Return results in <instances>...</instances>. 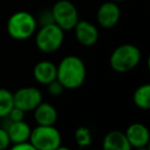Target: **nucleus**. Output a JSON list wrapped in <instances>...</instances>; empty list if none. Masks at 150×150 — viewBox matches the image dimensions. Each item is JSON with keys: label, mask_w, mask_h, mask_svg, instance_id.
<instances>
[{"label": "nucleus", "mask_w": 150, "mask_h": 150, "mask_svg": "<svg viewBox=\"0 0 150 150\" xmlns=\"http://www.w3.org/2000/svg\"><path fill=\"white\" fill-rule=\"evenodd\" d=\"M86 64L76 55L64 56L56 66V80L64 89H76L81 87L86 80Z\"/></svg>", "instance_id": "nucleus-1"}, {"label": "nucleus", "mask_w": 150, "mask_h": 150, "mask_svg": "<svg viewBox=\"0 0 150 150\" xmlns=\"http://www.w3.org/2000/svg\"><path fill=\"white\" fill-rule=\"evenodd\" d=\"M38 27L36 18L27 11H18L7 20V33L14 40H27L32 38Z\"/></svg>", "instance_id": "nucleus-2"}, {"label": "nucleus", "mask_w": 150, "mask_h": 150, "mask_svg": "<svg viewBox=\"0 0 150 150\" xmlns=\"http://www.w3.org/2000/svg\"><path fill=\"white\" fill-rule=\"evenodd\" d=\"M141 57L142 54L137 46L123 43L112 50L109 57V64L116 73H128L137 67Z\"/></svg>", "instance_id": "nucleus-3"}, {"label": "nucleus", "mask_w": 150, "mask_h": 150, "mask_svg": "<svg viewBox=\"0 0 150 150\" xmlns=\"http://www.w3.org/2000/svg\"><path fill=\"white\" fill-rule=\"evenodd\" d=\"M64 30L56 23L42 25L38 32H35V45L42 53L50 54L56 52L63 43Z\"/></svg>", "instance_id": "nucleus-4"}, {"label": "nucleus", "mask_w": 150, "mask_h": 150, "mask_svg": "<svg viewBox=\"0 0 150 150\" xmlns=\"http://www.w3.org/2000/svg\"><path fill=\"white\" fill-rule=\"evenodd\" d=\"M28 141L36 150H55L61 145V134L54 125H38Z\"/></svg>", "instance_id": "nucleus-5"}, {"label": "nucleus", "mask_w": 150, "mask_h": 150, "mask_svg": "<svg viewBox=\"0 0 150 150\" xmlns=\"http://www.w3.org/2000/svg\"><path fill=\"white\" fill-rule=\"evenodd\" d=\"M54 23L61 29L71 30L79 21V11L76 6L69 0H59L50 8Z\"/></svg>", "instance_id": "nucleus-6"}, {"label": "nucleus", "mask_w": 150, "mask_h": 150, "mask_svg": "<svg viewBox=\"0 0 150 150\" xmlns=\"http://www.w3.org/2000/svg\"><path fill=\"white\" fill-rule=\"evenodd\" d=\"M14 107L26 111L34 110L42 102V94L35 87H22L13 93Z\"/></svg>", "instance_id": "nucleus-7"}, {"label": "nucleus", "mask_w": 150, "mask_h": 150, "mask_svg": "<svg viewBox=\"0 0 150 150\" xmlns=\"http://www.w3.org/2000/svg\"><path fill=\"white\" fill-rule=\"evenodd\" d=\"M121 19V8L115 1H105L103 2L96 12L97 23L103 28H112L115 27Z\"/></svg>", "instance_id": "nucleus-8"}, {"label": "nucleus", "mask_w": 150, "mask_h": 150, "mask_svg": "<svg viewBox=\"0 0 150 150\" xmlns=\"http://www.w3.org/2000/svg\"><path fill=\"white\" fill-rule=\"evenodd\" d=\"M75 38L77 42L84 47L94 46L98 40V29L97 27L87 20H79L74 27Z\"/></svg>", "instance_id": "nucleus-9"}, {"label": "nucleus", "mask_w": 150, "mask_h": 150, "mask_svg": "<svg viewBox=\"0 0 150 150\" xmlns=\"http://www.w3.org/2000/svg\"><path fill=\"white\" fill-rule=\"evenodd\" d=\"M129 144L131 148H142L146 146L150 139L149 129L142 123H132L130 124L124 132Z\"/></svg>", "instance_id": "nucleus-10"}, {"label": "nucleus", "mask_w": 150, "mask_h": 150, "mask_svg": "<svg viewBox=\"0 0 150 150\" xmlns=\"http://www.w3.org/2000/svg\"><path fill=\"white\" fill-rule=\"evenodd\" d=\"M7 123L5 125H1L7 130V134L9 136L11 143L16 144V143H22L27 142L30 136V127L25 122V121H18V122H11L7 117H5Z\"/></svg>", "instance_id": "nucleus-11"}, {"label": "nucleus", "mask_w": 150, "mask_h": 150, "mask_svg": "<svg viewBox=\"0 0 150 150\" xmlns=\"http://www.w3.org/2000/svg\"><path fill=\"white\" fill-rule=\"evenodd\" d=\"M33 76L36 82L41 84H48L56 80V66L47 60L38 62L33 68Z\"/></svg>", "instance_id": "nucleus-12"}, {"label": "nucleus", "mask_w": 150, "mask_h": 150, "mask_svg": "<svg viewBox=\"0 0 150 150\" xmlns=\"http://www.w3.org/2000/svg\"><path fill=\"white\" fill-rule=\"evenodd\" d=\"M33 111L38 125H54L57 120V110L50 103L41 102Z\"/></svg>", "instance_id": "nucleus-13"}, {"label": "nucleus", "mask_w": 150, "mask_h": 150, "mask_svg": "<svg viewBox=\"0 0 150 150\" xmlns=\"http://www.w3.org/2000/svg\"><path fill=\"white\" fill-rule=\"evenodd\" d=\"M103 150H131V145L129 144L124 132L120 130L109 131L102 142Z\"/></svg>", "instance_id": "nucleus-14"}, {"label": "nucleus", "mask_w": 150, "mask_h": 150, "mask_svg": "<svg viewBox=\"0 0 150 150\" xmlns=\"http://www.w3.org/2000/svg\"><path fill=\"white\" fill-rule=\"evenodd\" d=\"M134 103L136 107L143 110L150 109V83H145L139 86L135 91L132 96Z\"/></svg>", "instance_id": "nucleus-15"}, {"label": "nucleus", "mask_w": 150, "mask_h": 150, "mask_svg": "<svg viewBox=\"0 0 150 150\" xmlns=\"http://www.w3.org/2000/svg\"><path fill=\"white\" fill-rule=\"evenodd\" d=\"M14 107L13 93L8 89L0 88V118H4Z\"/></svg>", "instance_id": "nucleus-16"}, {"label": "nucleus", "mask_w": 150, "mask_h": 150, "mask_svg": "<svg viewBox=\"0 0 150 150\" xmlns=\"http://www.w3.org/2000/svg\"><path fill=\"white\" fill-rule=\"evenodd\" d=\"M74 137L79 148H87L91 144V138H93L91 131L87 127H79L75 130Z\"/></svg>", "instance_id": "nucleus-17"}, {"label": "nucleus", "mask_w": 150, "mask_h": 150, "mask_svg": "<svg viewBox=\"0 0 150 150\" xmlns=\"http://www.w3.org/2000/svg\"><path fill=\"white\" fill-rule=\"evenodd\" d=\"M47 90H48L49 95L56 97V96L62 95V93H63V90H64V87H63L57 80H54V81H52L50 83L47 84Z\"/></svg>", "instance_id": "nucleus-18"}, {"label": "nucleus", "mask_w": 150, "mask_h": 150, "mask_svg": "<svg viewBox=\"0 0 150 150\" xmlns=\"http://www.w3.org/2000/svg\"><path fill=\"white\" fill-rule=\"evenodd\" d=\"M11 122H18V121H23L25 118V111L18 107H13L12 110L8 112L6 116Z\"/></svg>", "instance_id": "nucleus-19"}, {"label": "nucleus", "mask_w": 150, "mask_h": 150, "mask_svg": "<svg viewBox=\"0 0 150 150\" xmlns=\"http://www.w3.org/2000/svg\"><path fill=\"white\" fill-rule=\"evenodd\" d=\"M11 144L9 136L7 134V130L2 127H0V150H6Z\"/></svg>", "instance_id": "nucleus-20"}, {"label": "nucleus", "mask_w": 150, "mask_h": 150, "mask_svg": "<svg viewBox=\"0 0 150 150\" xmlns=\"http://www.w3.org/2000/svg\"><path fill=\"white\" fill-rule=\"evenodd\" d=\"M36 21L40 22L41 26H42V25H47V23H52V22H54L50 9H49V11H43V12L40 14L39 20H36Z\"/></svg>", "instance_id": "nucleus-21"}, {"label": "nucleus", "mask_w": 150, "mask_h": 150, "mask_svg": "<svg viewBox=\"0 0 150 150\" xmlns=\"http://www.w3.org/2000/svg\"><path fill=\"white\" fill-rule=\"evenodd\" d=\"M9 150H36V149L33 146V144H32L29 141H27V142L13 144V146H12Z\"/></svg>", "instance_id": "nucleus-22"}, {"label": "nucleus", "mask_w": 150, "mask_h": 150, "mask_svg": "<svg viewBox=\"0 0 150 150\" xmlns=\"http://www.w3.org/2000/svg\"><path fill=\"white\" fill-rule=\"evenodd\" d=\"M55 150H70L69 148H67V146H62V145H60L59 148H56Z\"/></svg>", "instance_id": "nucleus-23"}, {"label": "nucleus", "mask_w": 150, "mask_h": 150, "mask_svg": "<svg viewBox=\"0 0 150 150\" xmlns=\"http://www.w3.org/2000/svg\"><path fill=\"white\" fill-rule=\"evenodd\" d=\"M148 69L150 70V54H149V56H148Z\"/></svg>", "instance_id": "nucleus-24"}, {"label": "nucleus", "mask_w": 150, "mask_h": 150, "mask_svg": "<svg viewBox=\"0 0 150 150\" xmlns=\"http://www.w3.org/2000/svg\"><path fill=\"white\" fill-rule=\"evenodd\" d=\"M135 150H148L145 146H142V148H135Z\"/></svg>", "instance_id": "nucleus-25"}, {"label": "nucleus", "mask_w": 150, "mask_h": 150, "mask_svg": "<svg viewBox=\"0 0 150 150\" xmlns=\"http://www.w3.org/2000/svg\"><path fill=\"white\" fill-rule=\"evenodd\" d=\"M111 1H115V2H123V1H127V0H111Z\"/></svg>", "instance_id": "nucleus-26"}, {"label": "nucleus", "mask_w": 150, "mask_h": 150, "mask_svg": "<svg viewBox=\"0 0 150 150\" xmlns=\"http://www.w3.org/2000/svg\"><path fill=\"white\" fill-rule=\"evenodd\" d=\"M146 146H148L146 149H148V150H150V139H149V142H148V144H146Z\"/></svg>", "instance_id": "nucleus-27"}, {"label": "nucleus", "mask_w": 150, "mask_h": 150, "mask_svg": "<svg viewBox=\"0 0 150 150\" xmlns=\"http://www.w3.org/2000/svg\"><path fill=\"white\" fill-rule=\"evenodd\" d=\"M94 150H96V149H94Z\"/></svg>", "instance_id": "nucleus-28"}]
</instances>
